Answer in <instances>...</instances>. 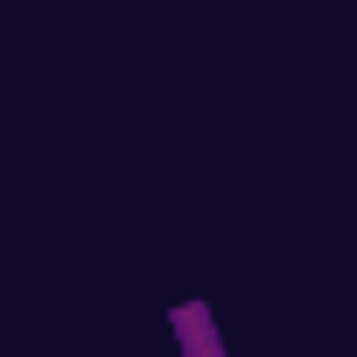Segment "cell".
Masks as SVG:
<instances>
[{"label":"cell","instance_id":"cell-1","mask_svg":"<svg viewBox=\"0 0 357 357\" xmlns=\"http://www.w3.org/2000/svg\"><path fill=\"white\" fill-rule=\"evenodd\" d=\"M168 329L183 336V350H197V357H218V350H225V343H218V329H211V315H204V301L168 308Z\"/></svg>","mask_w":357,"mask_h":357}]
</instances>
